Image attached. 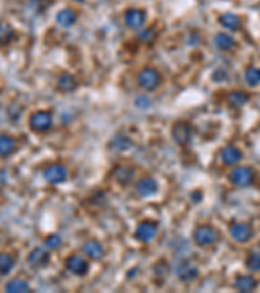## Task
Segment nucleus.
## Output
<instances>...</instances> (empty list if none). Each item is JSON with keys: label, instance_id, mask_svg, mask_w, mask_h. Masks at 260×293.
Returning <instances> with one entry per match:
<instances>
[{"label": "nucleus", "instance_id": "nucleus-18", "mask_svg": "<svg viewBox=\"0 0 260 293\" xmlns=\"http://www.w3.org/2000/svg\"><path fill=\"white\" fill-rule=\"evenodd\" d=\"M56 21L61 28H71L77 21V14L73 9L65 8L56 14Z\"/></svg>", "mask_w": 260, "mask_h": 293}, {"label": "nucleus", "instance_id": "nucleus-20", "mask_svg": "<svg viewBox=\"0 0 260 293\" xmlns=\"http://www.w3.org/2000/svg\"><path fill=\"white\" fill-rule=\"evenodd\" d=\"M16 150V142L12 137L6 134L0 135V157H8Z\"/></svg>", "mask_w": 260, "mask_h": 293}, {"label": "nucleus", "instance_id": "nucleus-16", "mask_svg": "<svg viewBox=\"0 0 260 293\" xmlns=\"http://www.w3.org/2000/svg\"><path fill=\"white\" fill-rule=\"evenodd\" d=\"M113 178L121 185H126L134 178V169L127 166H119L113 171Z\"/></svg>", "mask_w": 260, "mask_h": 293}, {"label": "nucleus", "instance_id": "nucleus-31", "mask_svg": "<svg viewBox=\"0 0 260 293\" xmlns=\"http://www.w3.org/2000/svg\"><path fill=\"white\" fill-rule=\"evenodd\" d=\"M155 38H156V33L153 30V29H146V30L141 31V33L138 34V40L143 43L153 42Z\"/></svg>", "mask_w": 260, "mask_h": 293}, {"label": "nucleus", "instance_id": "nucleus-28", "mask_svg": "<svg viewBox=\"0 0 260 293\" xmlns=\"http://www.w3.org/2000/svg\"><path fill=\"white\" fill-rule=\"evenodd\" d=\"M13 267H14L13 257L6 253L0 254V274H2V275H7L8 272H11V270Z\"/></svg>", "mask_w": 260, "mask_h": 293}, {"label": "nucleus", "instance_id": "nucleus-8", "mask_svg": "<svg viewBox=\"0 0 260 293\" xmlns=\"http://www.w3.org/2000/svg\"><path fill=\"white\" fill-rule=\"evenodd\" d=\"M230 236L233 240H235L237 243H247L254 235L251 227L246 223H234L230 226Z\"/></svg>", "mask_w": 260, "mask_h": 293}, {"label": "nucleus", "instance_id": "nucleus-5", "mask_svg": "<svg viewBox=\"0 0 260 293\" xmlns=\"http://www.w3.org/2000/svg\"><path fill=\"white\" fill-rule=\"evenodd\" d=\"M176 274H177V278L181 282L190 283L198 278L199 270L197 265L192 263L191 261H181L176 267Z\"/></svg>", "mask_w": 260, "mask_h": 293}, {"label": "nucleus", "instance_id": "nucleus-14", "mask_svg": "<svg viewBox=\"0 0 260 293\" xmlns=\"http://www.w3.org/2000/svg\"><path fill=\"white\" fill-rule=\"evenodd\" d=\"M242 159V152L235 146H226L221 150V162L226 166H234Z\"/></svg>", "mask_w": 260, "mask_h": 293}, {"label": "nucleus", "instance_id": "nucleus-19", "mask_svg": "<svg viewBox=\"0 0 260 293\" xmlns=\"http://www.w3.org/2000/svg\"><path fill=\"white\" fill-rule=\"evenodd\" d=\"M76 77L72 76L71 73H62L57 80V89L64 93H71L77 88Z\"/></svg>", "mask_w": 260, "mask_h": 293}, {"label": "nucleus", "instance_id": "nucleus-21", "mask_svg": "<svg viewBox=\"0 0 260 293\" xmlns=\"http://www.w3.org/2000/svg\"><path fill=\"white\" fill-rule=\"evenodd\" d=\"M111 147L117 150V151H124V150H127L132 147V140H130L126 134L120 133V134L115 135L112 139V141H111Z\"/></svg>", "mask_w": 260, "mask_h": 293}, {"label": "nucleus", "instance_id": "nucleus-24", "mask_svg": "<svg viewBox=\"0 0 260 293\" xmlns=\"http://www.w3.org/2000/svg\"><path fill=\"white\" fill-rule=\"evenodd\" d=\"M6 290L8 293H24L29 292L30 287L28 283L23 279H13L6 285Z\"/></svg>", "mask_w": 260, "mask_h": 293}, {"label": "nucleus", "instance_id": "nucleus-32", "mask_svg": "<svg viewBox=\"0 0 260 293\" xmlns=\"http://www.w3.org/2000/svg\"><path fill=\"white\" fill-rule=\"evenodd\" d=\"M154 271H155V274L159 275V277H164V275H167V274L169 272V266H168L167 262L161 261V262L156 263L155 267H154Z\"/></svg>", "mask_w": 260, "mask_h": 293}, {"label": "nucleus", "instance_id": "nucleus-23", "mask_svg": "<svg viewBox=\"0 0 260 293\" xmlns=\"http://www.w3.org/2000/svg\"><path fill=\"white\" fill-rule=\"evenodd\" d=\"M220 24L225 29L237 30L241 26V18L234 13H225L220 17Z\"/></svg>", "mask_w": 260, "mask_h": 293}, {"label": "nucleus", "instance_id": "nucleus-29", "mask_svg": "<svg viewBox=\"0 0 260 293\" xmlns=\"http://www.w3.org/2000/svg\"><path fill=\"white\" fill-rule=\"evenodd\" d=\"M246 267L251 272H259L260 271V254L251 253L246 260Z\"/></svg>", "mask_w": 260, "mask_h": 293}, {"label": "nucleus", "instance_id": "nucleus-25", "mask_svg": "<svg viewBox=\"0 0 260 293\" xmlns=\"http://www.w3.org/2000/svg\"><path fill=\"white\" fill-rule=\"evenodd\" d=\"M14 38V29L6 21L0 23V45H7Z\"/></svg>", "mask_w": 260, "mask_h": 293}, {"label": "nucleus", "instance_id": "nucleus-22", "mask_svg": "<svg viewBox=\"0 0 260 293\" xmlns=\"http://www.w3.org/2000/svg\"><path fill=\"white\" fill-rule=\"evenodd\" d=\"M234 43H235V41L230 37L229 34H226V33H219L215 37L216 47L221 51L232 50Z\"/></svg>", "mask_w": 260, "mask_h": 293}, {"label": "nucleus", "instance_id": "nucleus-4", "mask_svg": "<svg viewBox=\"0 0 260 293\" xmlns=\"http://www.w3.org/2000/svg\"><path fill=\"white\" fill-rule=\"evenodd\" d=\"M29 125L34 132L43 133L51 129L52 127V116L47 111H38L30 116Z\"/></svg>", "mask_w": 260, "mask_h": 293}, {"label": "nucleus", "instance_id": "nucleus-6", "mask_svg": "<svg viewBox=\"0 0 260 293\" xmlns=\"http://www.w3.org/2000/svg\"><path fill=\"white\" fill-rule=\"evenodd\" d=\"M65 267L73 275L77 277H83L89 271V263L85 258H82L78 254H73V256L68 257L65 261Z\"/></svg>", "mask_w": 260, "mask_h": 293}, {"label": "nucleus", "instance_id": "nucleus-26", "mask_svg": "<svg viewBox=\"0 0 260 293\" xmlns=\"http://www.w3.org/2000/svg\"><path fill=\"white\" fill-rule=\"evenodd\" d=\"M249 99V95L246 93H243V91H232L228 95V102L234 107H241V106L246 105Z\"/></svg>", "mask_w": 260, "mask_h": 293}, {"label": "nucleus", "instance_id": "nucleus-3", "mask_svg": "<svg viewBox=\"0 0 260 293\" xmlns=\"http://www.w3.org/2000/svg\"><path fill=\"white\" fill-rule=\"evenodd\" d=\"M194 243L199 246H209L215 244L219 240V233L213 227L201 226L195 229L192 235Z\"/></svg>", "mask_w": 260, "mask_h": 293}, {"label": "nucleus", "instance_id": "nucleus-33", "mask_svg": "<svg viewBox=\"0 0 260 293\" xmlns=\"http://www.w3.org/2000/svg\"><path fill=\"white\" fill-rule=\"evenodd\" d=\"M212 79L218 82L224 81V80L226 79V72L224 71V69H218V71H215V73H213Z\"/></svg>", "mask_w": 260, "mask_h": 293}, {"label": "nucleus", "instance_id": "nucleus-9", "mask_svg": "<svg viewBox=\"0 0 260 293\" xmlns=\"http://www.w3.org/2000/svg\"><path fill=\"white\" fill-rule=\"evenodd\" d=\"M158 235V226L153 222H142L136 229V237L142 243H150Z\"/></svg>", "mask_w": 260, "mask_h": 293}, {"label": "nucleus", "instance_id": "nucleus-12", "mask_svg": "<svg viewBox=\"0 0 260 293\" xmlns=\"http://www.w3.org/2000/svg\"><path fill=\"white\" fill-rule=\"evenodd\" d=\"M50 261V254L47 250L42 248H35L34 250H31L30 254L28 256L29 265L33 266L35 268L45 267Z\"/></svg>", "mask_w": 260, "mask_h": 293}, {"label": "nucleus", "instance_id": "nucleus-2", "mask_svg": "<svg viewBox=\"0 0 260 293\" xmlns=\"http://www.w3.org/2000/svg\"><path fill=\"white\" fill-rule=\"evenodd\" d=\"M255 179V173L250 167H237L233 169L229 175V180L233 185L238 188H246L251 185Z\"/></svg>", "mask_w": 260, "mask_h": 293}, {"label": "nucleus", "instance_id": "nucleus-30", "mask_svg": "<svg viewBox=\"0 0 260 293\" xmlns=\"http://www.w3.org/2000/svg\"><path fill=\"white\" fill-rule=\"evenodd\" d=\"M60 245H61V239H60V236H57V235H50L48 237H46L45 246L47 249H50V250H55V249L59 248Z\"/></svg>", "mask_w": 260, "mask_h": 293}, {"label": "nucleus", "instance_id": "nucleus-15", "mask_svg": "<svg viewBox=\"0 0 260 293\" xmlns=\"http://www.w3.org/2000/svg\"><path fill=\"white\" fill-rule=\"evenodd\" d=\"M82 251L91 258V260H100L104 256V248L100 243L95 241V240H89L83 244Z\"/></svg>", "mask_w": 260, "mask_h": 293}, {"label": "nucleus", "instance_id": "nucleus-13", "mask_svg": "<svg viewBox=\"0 0 260 293\" xmlns=\"http://www.w3.org/2000/svg\"><path fill=\"white\" fill-rule=\"evenodd\" d=\"M158 183L155 179L153 178H143L138 181L137 184V192L141 194L142 197H150L158 192Z\"/></svg>", "mask_w": 260, "mask_h": 293}, {"label": "nucleus", "instance_id": "nucleus-27", "mask_svg": "<svg viewBox=\"0 0 260 293\" xmlns=\"http://www.w3.org/2000/svg\"><path fill=\"white\" fill-rule=\"evenodd\" d=\"M245 81L249 86H257L260 84V69L256 67H249L245 72Z\"/></svg>", "mask_w": 260, "mask_h": 293}, {"label": "nucleus", "instance_id": "nucleus-7", "mask_svg": "<svg viewBox=\"0 0 260 293\" xmlns=\"http://www.w3.org/2000/svg\"><path fill=\"white\" fill-rule=\"evenodd\" d=\"M43 176H45L47 183L56 185V184H61L67 180L68 171H67V168L62 164H51L50 167H47Z\"/></svg>", "mask_w": 260, "mask_h": 293}, {"label": "nucleus", "instance_id": "nucleus-11", "mask_svg": "<svg viewBox=\"0 0 260 293\" xmlns=\"http://www.w3.org/2000/svg\"><path fill=\"white\" fill-rule=\"evenodd\" d=\"M146 23V12L132 8L125 13V24L130 29H141Z\"/></svg>", "mask_w": 260, "mask_h": 293}, {"label": "nucleus", "instance_id": "nucleus-17", "mask_svg": "<svg viewBox=\"0 0 260 293\" xmlns=\"http://www.w3.org/2000/svg\"><path fill=\"white\" fill-rule=\"evenodd\" d=\"M234 287L240 292H251L257 287V280L251 275H240L235 279Z\"/></svg>", "mask_w": 260, "mask_h": 293}, {"label": "nucleus", "instance_id": "nucleus-10", "mask_svg": "<svg viewBox=\"0 0 260 293\" xmlns=\"http://www.w3.org/2000/svg\"><path fill=\"white\" fill-rule=\"evenodd\" d=\"M172 135L176 144L185 146V145L189 144L190 140H191V127H190L189 124H186V123H177V124L173 125Z\"/></svg>", "mask_w": 260, "mask_h": 293}, {"label": "nucleus", "instance_id": "nucleus-34", "mask_svg": "<svg viewBox=\"0 0 260 293\" xmlns=\"http://www.w3.org/2000/svg\"><path fill=\"white\" fill-rule=\"evenodd\" d=\"M191 197H194V201H197V202H198V201H201V198H202V193L201 192H194L191 194Z\"/></svg>", "mask_w": 260, "mask_h": 293}, {"label": "nucleus", "instance_id": "nucleus-1", "mask_svg": "<svg viewBox=\"0 0 260 293\" xmlns=\"http://www.w3.org/2000/svg\"><path fill=\"white\" fill-rule=\"evenodd\" d=\"M160 81V74L154 68H143L138 74V85L147 91H153L156 88H159Z\"/></svg>", "mask_w": 260, "mask_h": 293}]
</instances>
